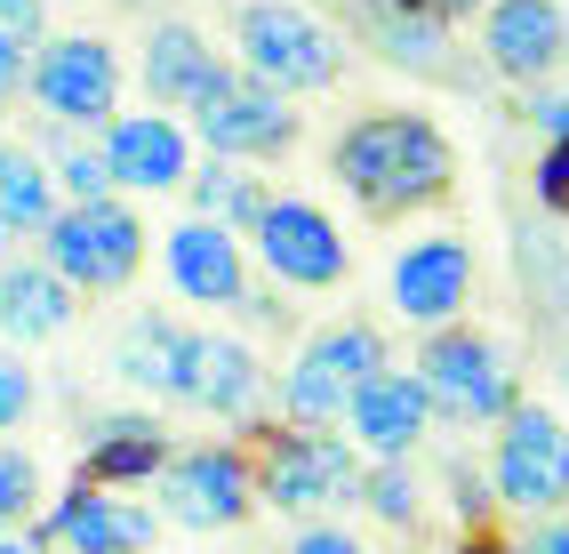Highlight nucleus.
Here are the masks:
<instances>
[{
	"label": "nucleus",
	"mask_w": 569,
	"mask_h": 554,
	"mask_svg": "<svg viewBox=\"0 0 569 554\" xmlns=\"http://www.w3.org/2000/svg\"><path fill=\"white\" fill-rule=\"evenodd\" d=\"M329 177L361 217L409 226L458 194V137L417 105H369L329 137Z\"/></svg>",
	"instance_id": "obj_1"
},
{
	"label": "nucleus",
	"mask_w": 569,
	"mask_h": 554,
	"mask_svg": "<svg viewBox=\"0 0 569 554\" xmlns=\"http://www.w3.org/2000/svg\"><path fill=\"white\" fill-rule=\"evenodd\" d=\"M233 65L281 97H329L353 65V41L313 0H241L233 9Z\"/></svg>",
	"instance_id": "obj_2"
},
{
	"label": "nucleus",
	"mask_w": 569,
	"mask_h": 554,
	"mask_svg": "<svg viewBox=\"0 0 569 554\" xmlns=\"http://www.w3.org/2000/svg\"><path fill=\"white\" fill-rule=\"evenodd\" d=\"M417 378H426L449 434H489L521 402V362H513V346L498 329H481V321L426 329V338H417Z\"/></svg>",
	"instance_id": "obj_3"
},
{
	"label": "nucleus",
	"mask_w": 569,
	"mask_h": 554,
	"mask_svg": "<svg viewBox=\"0 0 569 554\" xmlns=\"http://www.w3.org/2000/svg\"><path fill=\"white\" fill-rule=\"evenodd\" d=\"M481 466H489V491H498L506 523L561 514L569 506V410L546 402V394H521L513 410L481 434Z\"/></svg>",
	"instance_id": "obj_4"
},
{
	"label": "nucleus",
	"mask_w": 569,
	"mask_h": 554,
	"mask_svg": "<svg viewBox=\"0 0 569 554\" xmlns=\"http://www.w3.org/2000/svg\"><path fill=\"white\" fill-rule=\"evenodd\" d=\"M361 451L346 426H264L257 442V506L281 523H313V514H346L361 498Z\"/></svg>",
	"instance_id": "obj_5"
},
{
	"label": "nucleus",
	"mask_w": 569,
	"mask_h": 554,
	"mask_svg": "<svg viewBox=\"0 0 569 554\" xmlns=\"http://www.w3.org/2000/svg\"><path fill=\"white\" fill-rule=\"evenodd\" d=\"M473 289H481V257L458 226H417L409 241H393L386 257V321L401 329H449L473 314Z\"/></svg>",
	"instance_id": "obj_6"
},
{
	"label": "nucleus",
	"mask_w": 569,
	"mask_h": 554,
	"mask_svg": "<svg viewBox=\"0 0 569 554\" xmlns=\"http://www.w3.org/2000/svg\"><path fill=\"white\" fill-rule=\"evenodd\" d=\"M144 217L129 209V194H104V201H64L49 226H41V257L81 289V298H112L144 274Z\"/></svg>",
	"instance_id": "obj_7"
},
{
	"label": "nucleus",
	"mask_w": 569,
	"mask_h": 554,
	"mask_svg": "<svg viewBox=\"0 0 569 554\" xmlns=\"http://www.w3.org/2000/svg\"><path fill=\"white\" fill-rule=\"evenodd\" d=\"M153 506L169 531H193V538L241 531L257 514V451H241V442H184L153 474Z\"/></svg>",
	"instance_id": "obj_8"
},
{
	"label": "nucleus",
	"mask_w": 569,
	"mask_h": 554,
	"mask_svg": "<svg viewBox=\"0 0 569 554\" xmlns=\"http://www.w3.org/2000/svg\"><path fill=\"white\" fill-rule=\"evenodd\" d=\"M249 249H257L264 281H281L289 298H329V289L353 281V241L313 194H273L264 217L249 226Z\"/></svg>",
	"instance_id": "obj_9"
},
{
	"label": "nucleus",
	"mask_w": 569,
	"mask_h": 554,
	"mask_svg": "<svg viewBox=\"0 0 569 554\" xmlns=\"http://www.w3.org/2000/svg\"><path fill=\"white\" fill-rule=\"evenodd\" d=\"M24 97H32L41 121L97 137L112 113H121V49H112L104 32H49V41L32 49Z\"/></svg>",
	"instance_id": "obj_10"
},
{
	"label": "nucleus",
	"mask_w": 569,
	"mask_h": 554,
	"mask_svg": "<svg viewBox=\"0 0 569 554\" xmlns=\"http://www.w3.org/2000/svg\"><path fill=\"white\" fill-rule=\"evenodd\" d=\"M473 57L481 81L498 89H546L569 72V0H489L473 17Z\"/></svg>",
	"instance_id": "obj_11"
},
{
	"label": "nucleus",
	"mask_w": 569,
	"mask_h": 554,
	"mask_svg": "<svg viewBox=\"0 0 569 554\" xmlns=\"http://www.w3.org/2000/svg\"><path fill=\"white\" fill-rule=\"evenodd\" d=\"M193 145L201 154H224V161H281V154H297V137H306V113H297V97H281V89H264V81H249V72H233L209 105H193Z\"/></svg>",
	"instance_id": "obj_12"
},
{
	"label": "nucleus",
	"mask_w": 569,
	"mask_h": 554,
	"mask_svg": "<svg viewBox=\"0 0 569 554\" xmlns=\"http://www.w3.org/2000/svg\"><path fill=\"white\" fill-rule=\"evenodd\" d=\"M161 281L177 306L193 314H233L249 298V234L217 226V217H177V226L161 234Z\"/></svg>",
	"instance_id": "obj_13"
},
{
	"label": "nucleus",
	"mask_w": 569,
	"mask_h": 554,
	"mask_svg": "<svg viewBox=\"0 0 569 554\" xmlns=\"http://www.w3.org/2000/svg\"><path fill=\"white\" fill-rule=\"evenodd\" d=\"M346 434H353V451H361L369 466H377V458H426V451H433L441 410H433L426 378H417V362L369 369V378L353 386V402H346Z\"/></svg>",
	"instance_id": "obj_14"
},
{
	"label": "nucleus",
	"mask_w": 569,
	"mask_h": 554,
	"mask_svg": "<svg viewBox=\"0 0 569 554\" xmlns=\"http://www.w3.org/2000/svg\"><path fill=\"white\" fill-rule=\"evenodd\" d=\"M201 346L209 329H193L184 314H129V329L112 338V378L144 402H169V410H193L201 394Z\"/></svg>",
	"instance_id": "obj_15"
},
{
	"label": "nucleus",
	"mask_w": 569,
	"mask_h": 554,
	"mask_svg": "<svg viewBox=\"0 0 569 554\" xmlns=\"http://www.w3.org/2000/svg\"><path fill=\"white\" fill-rule=\"evenodd\" d=\"M41 538H49V554H153L161 506L121 498L112 483H89L81 474L64 498L41 506Z\"/></svg>",
	"instance_id": "obj_16"
},
{
	"label": "nucleus",
	"mask_w": 569,
	"mask_h": 554,
	"mask_svg": "<svg viewBox=\"0 0 569 554\" xmlns=\"http://www.w3.org/2000/svg\"><path fill=\"white\" fill-rule=\"evenodd\" d=\"M233 72H241L233 49H217L193 17H161L144 32V49H137V89H144V105H161V113H193V105H209Z\"/></svg>",
	"instance_id": "obj_17"
},
{
	"label": "nucleus",
	"mask_w": 569,
	"mask_h": 554,
	"mask_svg": "<svg viewBox=\"0 0 569 554\" xmlns=\"http://www.w3.org/2000/svg\"><path fill=\"white\" fill-rule=\"evenodd\" d=\"M97 145H104L121 194H184V185H193V121L184 113H161V105L112 113L97 129Z\"/></svg>",
	"instance_id": "obj_18"
},
{
	"label": "nucleus",
	"mask_w": 569,
	"mask_h": 554,
	"mask_svg": "<svg viewBox=\"0 0 569 554\" xmlns=\"http://www.w3.org/2000/svg\"><path fill=\"white\" fill-rule=\"evenodd\" d=\"M193 410L217 418V426H257V434H264V418H273V369H264V354H257L249 338H233V329H209ZM257 434H249V442H257Z\"/></svg>",
	"instance_id": "obj_19"
},
{
	"label": "nucleus",
	"mask_w": 569,
	"mask_h": 554,
	"mask_svg": "<svg viewBox=\"0 0 569 554\" xmlns=\"http://www.w3.org/2000/svg\"><path fill=\"white\" fill-rule=\"evenodd\" d=\"M369 24V57L409 72V81H458V24H441L426 9H401V0H361Z\"/></svg>",
	"instance_id": "obj_20"
},
{
	"label": "nucleus",
	"mask_w": 569,
	"mask_h": 554,
	"mask_svg": "<svg viewBox=\"0 0 569 554\" xmlns=\"http://www.w3.org/2000/svg\"><path fill=\"white\" fill-rule=\"evenodd\" d=\"M81 314V289H72L49 257H9L0 274V346H49Z\"/></svg>",
	"instance_id": "obj_21"
},
{
	"label": "nucleus",
	"mask_w": 569,
	"mask_h": 554,
	"mask_svg": "<svg viewBox=\"0 0 569 554\" xmlns=\"http://www.w3.org/2000/svg\"><path fill=\"white\" fill-rule=\"evenodd\" d=\"M169 451L177 442L161 434V418L153 410H112V418H97L89 426V483H153V474L169 466Z\"/></svg>",
	"instance_id": "obj_22"
},
{
	"label": "nucleus",
	"mask_w": 569,
	"mask_h": 554,
	"mask_svg": "<svg viewBox=\"0 0 569 554\" xmlns=\"http://www.w3.org/2000/svg\"><path fill=\"white\" fill-rule=\"evenodd\" d=\"M64 209L57 177H49V154L41 145H9L0 137V234L9 241H41V226Z\"/></svg>",
	"instance_id": "obj_23"
},
{
	"label": "nucleus",
	"mask_w": 569,
	"mask_h": 554,
	"mask_svg": "<svg viewBox=\"0 0 569 554\" xmlns=\"http://www.w3.org/2000/svg\"><path fill=\"white\" fill-rule=\"evenodd\" d=\"M289 346L313 354L321 369H337L346 386H361L369 369L393 362V338H386V321H377V314H337V321H321V329H297Z\"/></svg>",
	"instance_id": "obj_24"
},
{
	"label": "nucleus",
	"mask_w": 569,
	"mask_h": 554,
	"mask_svg": "<svg viewBox=\"0 0 569 554\" xmlns=\"http://www.w3.org/2000/svg\"><path fill=\"white\" fill-rule=\"evenodd\" d=\"M346 402H353V386L337 369H321L313 354L289 346V362L273 369V418L281 426H346Z\"/></svg>",
	"instance_id": "obj_25"
},
{
	"label": "nucleus",
	"mask_w": 569,
	"mask_h": 554,
	"mask_svg": "<svg viewBox=\"0 0 569 554\" xmlns=\"http://www.w3.org/2000/svg\"><path fill=\"white\" fill-rule=\"evenodd\" d=\"M264 201H273V185L257 177V161H224V154H201L193 161V217H217V226L249 234Z\"/></svg>",
	"instance_id": "obj_26"
},
{
	"label": "nucleus",
	"mask_w": 569,
	"mask_h": 554,
	"mask_svg": "<svg viewBox=\"0 0 569 554\" xmlns=\"http://www.w3.org/2000/svg\"><path fill=\"white\" fill-rule=\"evenodd\" d=\"M361 514L386 538H417L426 531V474H417V458H377V466H361V498H353Z\"/></svg>",
	"instance_id": "obj_27"
},
{
	"label": "nucleus",
	"mask_w": 569,
	"mask_h": 554,
	"mask_svg": "<svg viewBox=\"0 0 569 554\" xmlns=\"http://www.w3.org/2000/svg\"><path fill=\"white\" fill-rule=\"evenodd\" d=\"M41 154H49V177H57L64 201H104V194H121V185H112L104 145H97L89 129H57V121H41Z\"/></svg>",
	"instance_id": "obj_28"
},
{
	"label": "nucleus",
	"mask_w": 569,
	"mask_h": 554,
	"mask_svg": "<svg viewBox=\"0 0 569 554\" xmlns=\"http://www.w3.org/2000/svg\"><path fill=\"white\" fill-rule=\"evenodd\" d=\"M441 491H449V514H458V531H466V538L498 523V491H489L481 451H449V458H441Z\"/></svg>",
	"instance_id": "obj_29"
},
{
	"label": "nucleus",
	"mask_w": 569,
	"mask_h": 554,
	"mask_svg": "<svg viewBox=\"0 0 569 554\" xmlns=\"http://www.w3.org/2000/svg\"><path fill=\"white\" fill-rule=\"evenodd\" d=\"M41 514V458L24 442H0V531H24Z\"/></svg>",
	"instance_id": "obj_30"
},
{
	"label": "nucleus",
	"mask_w": 569,
	"mask_h": 554,
	"mask_svg": "<svg viewBox=\"0 0 569 554\" xmlns=\"http://www.w3.org/2000/svg\"><path fill=\"white\" fill-rule=\"evenodd\" d=\"M281 554H369V538L337 514H313V523H289V546Z\"/></svg>",
	"instance_id": "obj_31"
},
{
	"label": "nucleus",
	"mask_w": 569,
	"mask_h": 554,
	"mask_svg": "<svg viewBox=\"0 0 569 554\" xmlns=\"http://www.w3.org/2000/svg\"><path fill=\"white\" fill-rule=\"evenodd\" d=\"M498 554H569V506L561 514H529L498 538Z\"/></svg>",
	"instance_id": "obj_32"
},
{
	"label": "nucleus",
	"mask_w": 569,
	"mask_h": 554,
	"mask_svg": "<svg viewBox=\"0 0 569 554\" xmlns=\"http://www.w3.org/2000/svg\"><path fill=\"white\" fill-rule=\"evenodd\" d=\"M32 402H41V386H32V369L17 354H0V442H9L24 418H32Z\"/></svg>",
	"instance_id": "obj_33"
},
{
	"label": "nucleus",
	"mask_w": 569,
	"mask_h": 554,
	"mask_svg": "<svg viewBox=\"0 0 569 554\" xmlns=\"http://www.w3.org/2000/svg\"><path fill=\"white\" fill-rule=\"evenodd\" d=\"M32 49H41V41H24V32H0V105H9V97H24Z\"/></svg>",
	"instance_id": "obj_34"
},
{
	"label": "nucleus",
	"mask_w": 569,
	"mask_h": 554,
	"mask_svg": "<svg viewBox=\"0 0 569 554\" xmlns=\"http://www.w3.org/2000/svg\"><path fill=\"white\" fill-rule=\"evenodd\" d=\"M0 32H24V41H49V9H41V0H0Z\"/></svg>",
	"instance_id": "obj_35"
},
{
	"label": "nucleus",
	"mask_w": 569,
	"mask_h": 554,
	"mask_svg": "<svg viewBox=\"0 0 569 554\" xmlns=\"http://www.w3.org/2000/svg\"><path fill=\"white\" fill-rule=\"evenodd\" d=\"M401 9H426V17H441V24H473L489 0H401Z\"/></svg>",
	"instance_id": "obj_36"
},
{
	"label": "nucleus",
	"mask_w": 569,
	"mask_h": 554,
	"mask_svg": "<svg viewBox=\"0 0 569 554\" xmlns=\"http://www.w3.org/2000/svg\"><path fill=\"white\" fill-rule=\"evenodd\" d=\"M0 554H49L41 531H0Z\"/></svg>",
	"instance_id": "obj_37"
},
{
	"label": "nucleus",
	"mask_w": 569,
	"mask_h": 554,
	"mask_svg": "<svg viewBox=\"0 0 569 554\" xmlns=\"http://www.w3.org/2000/svg\"><path fill=\"white\" fill-rule=\"evenodd\" d=\"M553 386H561V402H569V346L553 354Z\"/></svg>",
	"instance_id": "obj_38"
},
{
	"label": "nucleus",
	"mask_w": 569,
	"mask_h": 554,
	"mask_svg": "<svg viewBox=\"0 0 569 554\" xmlns=\"http://www.w3.org/2000/svg\"><path fill=\"white\" fill-rule=\"evenodd\" d=\"M393 554H433V546H409V538H401V546H393Z\"/></svg>",
	"instance_id": "obj_39"
},
{
	"label": "nucleus",
	"mask_w": 569,
	"mask_h": 554,
	"mask_svg": "<svg viewBox=\"0 0 569 554\" xmlns=\"http://www.w3.org/2000/svg\"><path fill=\"white\" fill-rule=\"evenodd\" d=\"M0 274H9V234H0Z\"/></svg>",
	"instance_id": "obj_40"
}]
</instances>
